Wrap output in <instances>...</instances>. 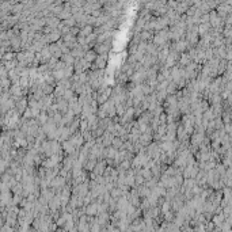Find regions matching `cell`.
I'll list each match as a JSON object with an SVG mask.
<instances>
[{
    "mask_svg": "<svg viewBox=\"0 0 232 232\" xmlns=\"http://www.w3.org/2000/svg\"><path fill=\"white\" fill-rule=\"evenodd\" d=\"M95 64L98 68H103V67L106 65V57L105 56H98L95 59Z\"/></svg>",
    "mask_w": 232,
    "mask_h": 232,
    "instance_id": "6da1fadb",
    "label": "cell"
},
{
    "mask_svg": "<svg viewBox=\"0 0 232 232\" xmlns=\"http://www.w3.org/2000/svg\"><path fill=\"white\" fill-rule=\"evenodd\" d=\"M94 59H95V53L92 52V50H91V52H88V53H85V60H87L88 63L92 61Z\"/></svg>",
    "mask_w": 232,
    "mask_h": 232,
    "instance_id": "7a4b0ae2",
    "label": "cell"
}]
</instances>
